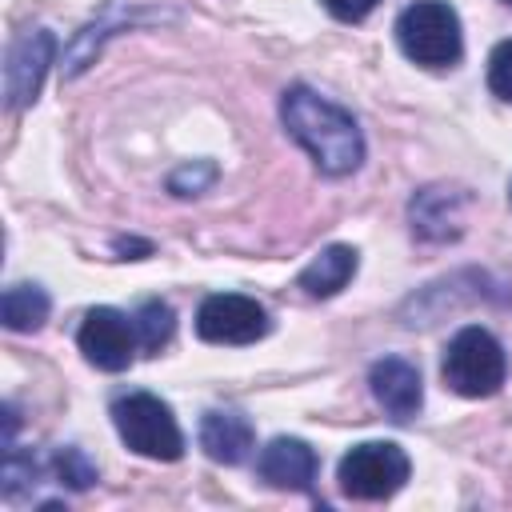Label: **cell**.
<instances>
[{
	"mask_svg": "<svg viewBox=\"0 0 512 512\" xmlns=\"http://www.w3.org/2000/svg\"><path fill=\"white\" fill-rule=\"evenodd\" d=\"M280 120L292 140L316 160L324 176H348L364 160V136L348 108L312 92L308 84H292L280 96Z\"/></svg>",
	"mask_w": 512,
	"mask_h": 512,
	"instance_id": "6da1fadb",
	"label": "cell"
},
{
	"mask_svg": "<svg viewBox=\"0 0 512 512\" xmlns=\"http://www.w3.org/2000/svg\"><path fill=\"white\" fill-rule=\"evenodd\" d=\"M112 424L120 440L148 460H180L184 436L172 416V408L152 392H124L112 400Z\"/></svg>",
	"mask_w": 512,
	"mask_h": 512,
	"instance_id": "7a4b0ae2",
	"label": "cell"
},
{
	"mask_svg": "<svg viewBox=\"0 0 512 512\" xmlns=\"http://www.w3.org/2000/svg\"><path fill=\"white\" fill-rule=\"evenodd\" d=\"M396 40L408 60L424 68H448L460 60L464 40H460V16L444 0H416L400 12L396 20Z\"/></svg>",
	"mask_w": 512,
	"mask_h": 512,
	"instance_id": "3957f363",
	"label": "cell"
},
{
	"mask_svg": "<svg viewBox=\"0 0 512 512\" xmlns=\"http://www.w3.org/2000/svg\"><path fill=\"white\" fill-rule=\"evenodd\" d=\"M440 376L456 396H468V400L492 396L504 384V348L488 328L468 324L448 340Z\"/></svg>",
	"mask_w": 512,
	"mask_h": 512,
	"instance_id": "277c9868",
	"label": "cell"
},
{
	"mask_svg": "<svg viewBox=\"0 0 512 512\" xmlns=\"http://www.w3.org/2000/svg\"><path fill=\"white\" fill-rule=\"evenodd\" d=\"M408 472H412V464H408V452L400 444L364 440L352 452H344L336 480H340V492L352 500H388L392 492L404 488Z\"/></svg>",
	"mask_w": 512,
	"mask_h": 512,
	"instance_id": "5b68a950",
	"label": "cell"
},
{
	"mask_svg": "<svg viewBox=\"0 0 512 512\" xmlns=\"http://www.w3.org/2000/svg\"><path fill=\"white\" fill-rule=\"evenodd\" d=\"M196 332L208 344H252L268 332V312L240 292H216L196 312Z\"/></svg>",
	"mask_w": 512,
	"mask_h": 512,
	"instance_id": "8992f818",
	"label": "cell"
},
{
	"mask_svg": "<svg viewBox=\"0 0 512 512\" xmlns=\"http://www.w3.org/2000/svg\"><path fill=\"white\" fill-rule=\"evenodd\" d=\"M52 56H56V36L48 28H36V32H24L20 40H12L8 60H4V100L12 112H24L40 96Z\"/></svg>",
	"mask_w": 512,
	"mask_h": 512,
	"instance_id": "52a82bcc",
	"label": "cell"
},
{
	"mask_svg": "<svg viewBox=\"0 0 512 512\" xmlns=\"http://www.w3.org/2000/svg\"><path fill=\"white\" fill-rule=\"evenodd\" d=\"M80 352L100 372H124L136 352V324L116 308H92L80 324Z\"/></svg>",
	"mask_w": 512,
	"mask_h": 512,
	"instance_id": "ba28073f",
	"label": "cell"
},
{
	"mask_svg": "<svg viewBox=\"0 0 512 512\" xmlns=\"http://www.w3.org/2000/svg\"><path fill=\"white\" fill-rule=\"evenodd\" d=\"M368 384H372L376 404H380L396 424L412 420V416L420 412V404H424L420 372H416L408 360H400V356H384V360H376L372 372H368Z\"/></svg>",
	"mask_w": 512,
	"mask_h": 512,
	"instance_id": "9c48e42d",
	"label": "cell"
},
{
	"mask_svg": "<svg viewBox=\"0 0 512 512\" xmlns=\"http://www.w3.org/2000/svg\"><path fill=\"white\" fill-rule=\"evenodd\" d=\"M316 468H320L316 452L304 440H296V436L268 440V448L256 460L260 480L272 484V488H288V492H308L312 480H316Z\"/></svg>",
	"mask_w": 512,
	"mask_h": 512,
	"instance_id": "30bf717a",
	"label": "cell"
},
{
	"mask_svg": "<svg viewBox=\"0 0 512 512\" xmlns=\"http://www.w3.org/2000/svg\"><path fill=\"white\" fill-rule=\"evenodd\" d=\"M460 208H464V192L424 188L412 196V232H420L424 240H452L460 236Z\"/></svg>",
	"mask_w": 512,
	"mask_h": 512,
	"instance_id": "8fae6325",
	"label": "cell"
},
{
	"mask_svg": "<svg viewBox=\"0 0 512 512\" xmlns=\"http://www.w3.org/2000/svg\"><path fill=\"white\" fill-rule=\"evenodd\" d=\"M200 448L216 464H240L252 452V424L240 412H204L200 420Z\"/></svg>",
	"mask_w": 512,
	"mask_h": 512,
	"instance_id": "7c38bea8",
	"label": "cell"
},
{
	"mask_svg": "<svg viewBox=\"0 0 512 512\" xmlns=\"http://www.w3.org/2000/svg\"><path fill=\"white\" fill-rule=\"evenodd\" d=\"M356 248H348V244H328L300 276H296V284L312 296V300H328V296H336L352 276H356Z\"/></svg>",
	"mask_w": 512,
	"mask_h": 512,
	"instance_id": "4fadbf2b",
	"label": "cell"
},
{
	"mask_svg": "<svg viewBox=\"0 0 512 512\" xmlns=\"http://www.w3.org/2000/svg\"><path fill=\"white\" fill-rule=\"evenodd\" d=\"M124 24H132V8H124V4H108L104 12H100V20H92V24H84L80 32H76V40L68 44V52H64V76H80L92 60H96V52H100V44H104V36L108 32H116V28H124Z\"/></svg>",
	"mask_w": 512,
	"mask_h": 512,
	"instance_id": "5bb4252c",
	"label": "cell"
},
{
	"mask_svg": "<svg viewBox=\"0 0 512 512\" xmlns=\"http://www.w3.org/2000/svg\"><path fill=\"white\" fill-rule=\"evenodd\" d=\"M0 316L12 332H36L48 320V292L36 284H12L0 300Z\"/></svg>",
	"mask_w": 512,
	"mask_h": 512,
	"instance_id": "9a60e30c",
	"label": "cell"
},
{
	"mask_svg": "<svg viewBox=\"0 0 512 512\" xmlns=\"http://www.w3.org/2000/svg\"><path fill=\"white\" fill-rule=\"evenodd\" d=\"M132 324H136V340H140L144 352H160L176 332V316H172V308L164 300H144L136 308Z\"/></svg>",
	"mask_w": 512,
	"mask_h": 512,
	"instance_id": "2e32d148",
	"label": "cell"
},
{
	"mask_svg": "<svg viewBox=\"0 0 512 512\" xmlns=\"http://www.w3.org/2000/svg\"><path fill=\"white\" fill-rule=\"evenodd\" d=\"M52 472H56L60 484H68V488H76V492L92 488V480H96V464H92L80 448H64V452H56V456H52Z\"/></svg>",
	"mask_w": 512,
	"mask_h": 512,
	"instance_id": "e0dca14e",
	"label": "cell"
},
{
	"mask_svg": "<svg viewBox=\"0 0 512 512\" xmlns=\"http://www.w3.org/2000/svg\"><path fill=\"white\" fill-rule=\"evenodd\" d=\"M488 88L512 104V40H500L488 56Z\"/></svg>",
	"mask_w": 512,
	"mask_h": 512,
	"instance_id": "ac0fdd59",
	"label": "cell"
},
{
	"mask_svg": "<svg viewBox=\"0 0 512 512\" xmlns=\"http://www.w3.org/2000/svg\"><path fill=\"white\" fill-rule=\"evenodd\" d=\"M216 180V168L212 164H192V168H180V172H172V192L176 196H196L200 188H208Z\"/></svg>",
	"mask_w": 512,
	"mask_h": 512,
	"instance_id": "d6986e66",
	"label": "cell"
},
{
	"mask_svg": "<svg viewBox=\"0 0 512 512\" xmlns=\"http://www.w3.org/2000/svg\"><path fill=\"white\" fill-rule=\"evenodd\" d=\"M376 4H380V0H324V8H328L336 20H348V24L364 20V16H368Z\"/></svg>",
	"mask_w": 512,
	"mask_h": 512,
	"instance_id": "ffe728a7",
	"label": "cell"
},
{
	"mask_svg": "<svg viewBox=\"0 0 512 512\" xmlns=\"http://www.w3.org/2000/svg\"><path fill=\"white\" fill-rule=\"evenodd\" d=\"M116 252H140V256H148L152 244L148 240H116Z\"/></svg>",
	"mask_w": 512,
	"mask_h": 512,
	"instance_id": "44dd1931",
	"label": "cell"
},
{
	"mask_svg": "<svg viewBox=\"0 0 512 512\" xmlns=\"http://www.w3.org/2000/svg\"><path fill=\"white\" fill-rule=\"evenodd\" d=\"M508 200H512V188H508Z\"/></svg>",
	"mask_w": 512,
	"mask_h": 512,
	"instance_id": "7402d4cb",
	"label": "cell"
}]
</instances>
